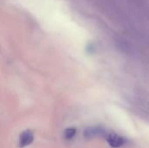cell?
<instances>
[{
  "mask_svg": "<svg viewBox=\"0 0 149 148\" xmlns=\"http://www.w3.org/2000/svg\"><path fill=\"white\" fill-rule=\"evenodd\" d=\"M108 133L101 126H90L86 128L83 136L86 139H93L97 137H106Z\"/></svg>",
  "mask_w": 149,
  "mask_h": 148,
  "instance_id": "7a4b0ae2",
  "label": "cell"
},
{
  "mask_svg": "<svg viewBox=\"0 0 149 148\" xmlns=\"http://www.w3.org/2000/svg\"><path fill=\"white\" fill-rule=\"evenodd\" d=\"M77 133V129L75 127H68L64 132V137L65 140H72L75 137Z\"/></svg>",
  "mask_w": 149,
  "mask_h": 148,
  "instance_id": "5b68a950",
  "label": "cell"
},
{
  "mask_svg": "<svg viewBox=\"0 0 149 148\" xmlns=\"http://www.w3.org/2000/svg\"><path fill=\"white\" fill-rule=\"evenodd\" d=\"M34 140V134L31 130H25L20 135L18 139V147L24 148L30 146Z\"/></svg>",
  "mask_w": 149,
  "mask_h": 148,
  "instance_id": "3957f363",
  "label": "cell"
},
{
  "mask_svg": "<svg viewBox=\"0 0 149 148\" xmlns=\"http://www.w3.org/2000/svg\"><path fill=\"white\" fill-rule=\"evenodd\" d=\"M135 106L139 110L149 115V101L144 99H137L135 101Z\"/></svg>",
  "mask_w": 149,
  "mask_h": 148,
  "instance_id": "277c9868",
  "label": "cell"
},
{
  "mask_svg": "<svg viewBox=\"0 0 149 148\" xmlns=\"http://www.w3.org/2000/svg\"><path fill=\"white\" fill-rule=\"evenodd\" d=\"M107 144L113 148H119L125 146L127 142V139L115 133H108L105 137Z\"/></svg>",
  "mask_w": 149,
  "mask_h": 148,
  "instance_id": "6da1fadb",
  "label": "cell"
}]
</instances>
